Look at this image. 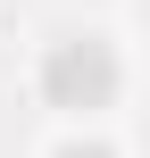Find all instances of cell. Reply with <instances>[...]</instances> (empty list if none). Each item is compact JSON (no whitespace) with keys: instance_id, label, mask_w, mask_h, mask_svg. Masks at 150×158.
I'll list each match as a JSON object with an SVG mask.
<instances>
[{"instance_id":"6da1fadb","label":"cell","mask_w":150,"mask_h":158,"mask_svg":"<svg viewBox=\"0 0 150 158\" xmlns=\"http://www.w3.org/2000/svg\"><path fill=\"white\" fill-rule=\"evenodd\" d=\"M50 83H58V100H75V92H84V108H92V100L117 83V67H109V50H100V42H84V50L67 42V50L50 58Z\"/></svg>"}]
</instances>
